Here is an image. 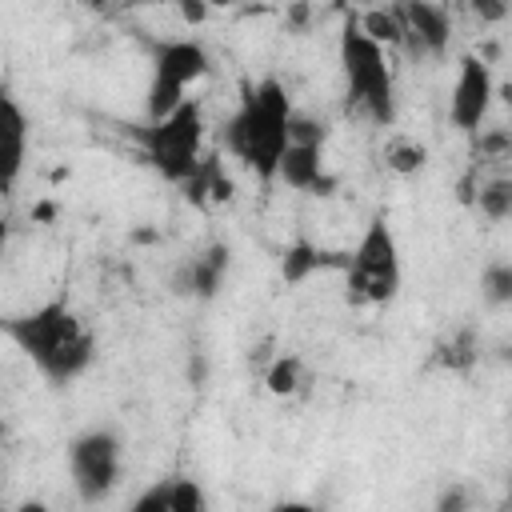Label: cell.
<instances>
[{"instance_id":"obj_1","label":"cell","mask_w":512,"mask_h":512,"mask_svg":"<svg viewBox=\"0 0 512 512\" xmlns=\"http://www.w3.org/2000/svg\"><path fill=\"white\" fill-rule=\"evenodd\" d=\"M0 336L16 344V352L52 384L68 388L80 380L96 360V336L80 320V312L68 300H44L40 308L0 316Z\"/></svg>"},{"instance_id":"obj_2","label":"cell","mask_w":512,"mask_h":512,"mask_svg":"<svg viewBox=\"0 0 512 512\" xmlns=\"http://www.w3.org/2000/svg\"><path fill=\"white\" fill-rule=\"evenodd\" d=\"M292 96L276 76H264L256 84L244 88L240 104L232 108V116L220 124V148L244 168L252 172L260 184L276 180L280 156L288 148V128H292Z\"/></svg>"},{"instance_id":"obj_3","label":"cell","mask_w":512,"mask_h":512,"mask_svg":"<svg viewBox=\"0 0 512 512\" xmlns=\"http://www.w3.org/2000/svg\"><path fill=\"white\" fill-rule=\"evenodd\" d=\"M336 52H340L348 108H356L360 116H368L380 128H392L396 124V72L388 64V48H380L376 40H368L360 32L356 12L344 20Z\"/></svg>"},{"instance_id":"obj_4","label":"cell","mask_w":512,"mask_h":512,"mask_svg":"<svg viewBox=\"0 0 512 512\" xmlns=\"http://www.w3.org/2000/svg\"><path fill=\"white\" fill-rule=\"evenodd\" d=\"M344 284L356 304H392L400 296V244L384 216H372L352 252H344Z\"/></svg>"},{"instance_id":"obj_5","label":"cell","mask_w":512,"mask_h":512,"mask_svg":"<svg viewBox=\"0 0 512 512\" xmlns=\"http://www.w3.org/2000/svg\"><path fill=\"white\" fill-rule=\"evenodd\" d=\"M136 144H140L144 160L168 184H180L184 188L196 176V168L204 164V156H200V148H204V108H200V100L192 96L172 116L136 128Z\"/></svg>"},{"instance_id":"obj_6","label":"cell","mask_w":512,"mask_h":512,"mask_svg":"<svg viewBox=\"0 0 512 512\" xmlns=\"http://www.w3.org/2000/svg\"><path fill=\"white\" fill-rule=\"evenodd\" d=\"M212 72V52L196 36H172L152 48V76L144 92V112L148 124L172 116L180 104H188V88L200 84Z\"/></svg>"},{"instance_id":"obj_7","label":"cell","mask_w":512,"mask_h":512,"mask_svg":"<svg viewBox=\"0 0 512 512\" xmlns=\"http://www.w3.org/2000/svg\"><path fill=\"white\" fill-rule=\"evenodd\" d=\"M124 472V440L112 428H88L68 440V476L84 504H100L116 492Z\"/></svg>"},{"instance_id":"obj_8","label":"cell","mask_w":512,"mask_h":512,"mask_svg":"<svg viewBox=\"0 0 512 512\" xmlns=\"http://www.w3.org/2000/svg\"><path fill=\"white\" fill-rule=\"evenodd\" d=\"M324 124H316L312 116L292 112V128H288V148L280 156L276 180L288 184L292 192H308V196H332L336 176L324 172Z\"/></svg>"},{"instance_id":"obj_9","label":"cell","mask_w":512,"mask_h":512,"mask_svg":"<svg viewBox=\"0 0 512 512\" xmlns=\"http://www.w3.org/2000/svg\"><path fill=\"white\" fill-rule=\"evenodd\" d=\"M492 100H496L492 64L484 56H476V52L460 56V72H456V84H452V96H448V120H452V128H460L464 136L484 132V120L492 112Z\"/></svg>"},{"instance_id":"obj_10","label":"cell","mask_w":512,"mask_h":512,"mask_svg":"<svg viewBox=\"0 0 512 512\" xmlns=\"http://www.w3.org/2000/svg\"><path fill=\"white\" fill-rule=\"evenodd\" d=\"M396 12H400V24H404V48L412 56H428V60L448 56V44H452V12L444 4L404 0V4H396Z\"/></svg>"},{"instance_id":"obj_11","label":"cell","mask_w":512,"mask_h":512,"mask_svg":"<svg viewBox=\"0 0 512 512\" xmlns=\"http://www.w3.org/2000/svg\"><path fill=\"white\" fill-rule=\"evenodd\" d=\"M28 136H32V124L24 104L8 88H0V196H12V188L24 176Z\"/></svg>"},{"instance_id":"obj_12","label":"cell","mask_w":512,"mask_h":512,"mask_svg":"<svg viewBox=\"0 0 512 512\" xmlns=\"http://www.w3.org/2000/svg\"><path fill=\"white\" fill-rule=\"evenodd\" d=\"M224 276H228V248L224 244H208L204 252L188 256L172 272V292L176 296H192V300H212L220 292Z\"/></svg>"},{"instance_id":"obj_13","label":"cell","mask_w":512,"mask_h":512,"mask_svg":"<svg viewBox=\"0 0 512 512\" xmlns=\"http://www.w3.org/2000/svg\"><path fill=\"white\" fill-rule=\"evenodd\" d=\"M324 268H344V252H324L312 240H296V244H288L284 260H280V276L288 284H304L308 276H316Z\"/></svg>"},{"instance_id":"obj_14","label":"cell","mask_w":512,"mask_h":512,"mask_svg":"<svg viewBox=\"0 0 512 512\" xmlns=\"http://www.w3.org/2000/svg\"><path fill=\"white\" fill-rule=\"evenodd\" d=\"M356 24H360V32H364L368 40H376L380 48H396V44H404V24H400L396 4L356 12Z\"/></svg>"},{"instance_id":"obj_15","label":"cell","mask_w":512,"mask_h":512,"mask_svg":"<svg viewBox=\"0 0 512 512\" xmlns=\"http://www.w3.org/2000/svg\"><path fill=\"white\" fill-rule=\"evenodd\" d=\"M476 208H480V216L492 220V224L508 220V216H512V180H508V176L484 180V184H480V196H476Z\"/></svg>"},{"instance_id":"obj_16","label":"cell","mask_w":512,"mask_h":512,"mask_svg":"<svg viewBox=\"0 0 512 512\" xmlns=\"http://www.w3.org/2000/svg\"><path fill=\"white\" fill-rule=\"evenodd\" d=\"M264 384H268L272 396H296L300 384H304V360L292 356V352L276 356V360L268 364V372H264Z\"/></svg>"},{"instance_id":"obj_17","label":"cell","mask_w":512,"mask_h":512,"mask_svg":"<svg viewBox=\"0 0 512 512\" xmlns=\"http://www.w3.org/2000/svg\"><path fill=\"white\" fill-rule=\"evenodd\" d=\"M480 296H484L488 308L512 304V264H508V260H496V264L484 268V276H480Z\"/></svg>"},{"instance_id":"obj_18","label":"cell","mask_w":512,"mask_h":512,"mask_svg":"<svg viewBox=\"0 0 512 512\" xmlns=\"http://www.w3.org/2000/svg\"><path fill=\"white\" fill-rule=\"evenodd\" d=\"M384 164L392 172H400V176H412V172H420L428 164V148L416 144V140H392L388 152H384Z\"/></svg>"},{"instance_id":"obj_19","label":"cell","mask_w":512,"mask_h":512,"mask_svg":"<svg viewBox=\"0 0 512 512\" xmlns=\"http://www.w3.org/2000/svg\"><path fill=\"white\" fill-rule=\"evenodd\" d=\"M168 512H208V496H204L200 480L176 476L172 480V496H168Z\"/></svg>"},{"instance_id":"obj_20","label":"cell","mask_w":512,"mask_h":512,"mask_svg":"<svg viewBox=\"0 0 512 512\" xmlns=\"http://www.w3.org/2000/svg\"><path fill=\"white\" fill-rule=\"evenodd\" d=\"M168 496H172V480H156L128 504V512H168Z\"/></svg>"},{"instance_id":"obj_21","label":"cell","mask_w":512,"mask_h":512,"mask_svg":"<svg viewBox=\"0 0 512 512\" xmlns=\"http://www.w3.org/2000/svg\"><path fill=\"white\" fill-rule=\"evenodd\" d=\"M476 360V340H472V332H460V340L448 348V364H460V368H468Z\"/></svg>"},{"instance_id":"obj_22","label":"cell","mask_w":512,"mask_h":512,"mask_svg":"<svg viewBox=\"0 0 512 512\" xmlns=\"http://www.w3.org/2000/svg\"><path fill=\"white\" fill-rule=\"evenodd\" d=\"M436 512H472V504H468V492H464V488H448V492L440 496Z\"/></svg>"},{"instance_id":"obj_23","label":"cell","mask_w":512,"mask_h":512,"mask_svg":"<svg viewBox=\"0 0 512 512\" xmlns=\"http://www.w3.org/2000/svg\"><path fill=\"white\" fill-rule=\"evenodd\" d=\"M180 16H184L188 24H200V20L208 16V8H204V4H180Z\"/></svg>"},{"instance_id":"obj_24","label":"cell","mask_w":512,"mask_h":512,"mask_svg":"<svg viewBox=\"0 0 512 512\" xmlns=\"http://www.w3.org/2000/svg\"><path fill=\"white\" fill-rule=\"evenodd\" d=\"M12 512H52V508H48L44 500H20V504H16Z\"/></svg>"},{"instance_id":"obj_25","label":"cell","mask_w":512,"mask_h":512,"mask_svg":"<svg viewBox=\"0 0 512 512\" xmlns=\"http://www.w3.org/2000/svg\"><path fill=\"white\" fill-rule=\"evenodd\" d=\"M8 240H12V228H8V220L0 216V260H4V252H8Z\"/></svg>"},{"instance_id":"obj_26","label":"cell","mask_w":512,"mask_h":512,"mask_svg":"<svg viewBox=\"0 0 512 512\" xmlns=\"http://www.w3.org/2000/svg\"><path fill=\"white\" fill-rule=\"evenodd\" d=\"M272 512H316V508H308V504H276Z\"/></svg>"},{"instance_id":"obj_27","label":"cell","mask_w":512,"mask_h":512,"mask_svg":"<svg viewBox=\"0 0 512 512\" xmlns=\"http://www.w3.org/2000/svg\"><path fill=\"white\" fill-rule=\"evenodd\" d=\"M0 512H4V504H0Z\"/></svg>"}]
</instances>
